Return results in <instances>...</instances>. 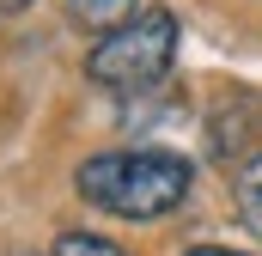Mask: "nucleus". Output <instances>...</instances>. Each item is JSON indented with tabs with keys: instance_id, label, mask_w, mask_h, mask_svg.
Segmentation results:
<instances>
[{
	"instance_id": "7ed1b4c3",
	"label": "nucleus",
	"mask_w": 262,
	"mask_h": 256,
	"mask_svg": "<svg viewBox=\"0 0 262 256\" xmlns=\"http://www.w3.org/2000/svg\"><path fill=\"white\" fill-rule=\"evenodd\" d=\"M67 18H73L79 31L110 37V31H122L128 18H140V0H67Z\"/></svg>"
},
{
	"instance_id": "0eeeda50",
	"label": "nucleus",
	"mask_w": 262,
	"mask_h": 256,
	"mask_svg": "<svg viewBox=\"0 0 262 256\" xmlns=\"http://www.w3.org/2000/svg\"><path fill=\"white\" fill-rule=\"evenodd\" d=\"M18 6H31V0H0V12H18Z\"/></svg>"
},
{
	"instance_id": "20e7f679",
	"label": "nucleus",
	"mask_w": 262,
	"mask_h": 256,
	"mask_svg": "<svg viewBox=\"0 0 262 256\" xmlns=\"http://www.w3.org/2000/svg\"><path fill=\"white\" fill-rule=\"evenodd\" d=\"M232 195H238L244 226H250V232H262V153H250V159L232 171Z\"/></svg>"
},
{
	"instance_id": "f03ea898",
	"label": "nucleus",
	"mask_w": 262,
	"mask_h": 256,
	"mask_svg": "<svg viewBox=\"0 0 262 256\" xmlns=\"http://www.w3.org/2000/svg\"><path fill=\"white\" fill-rule=\"evenodd\" d=\"M171 67H177V18L165 6H152V12L128 18L122 31L92 43L85 79H98L110 92H152L171 79Z\"/></svg>"
},
{
	"instance_id": "423d86ee",
	"label": "nucleus",
	"mask_w": 262,
	"mask_h": 256,
	"mask_svg": "<svg viewBox=\"0 0 262 256\" xmlns=\"http://www.w3.org/2000/svg\"><path fill=\"white\" fill-rule=\"evenodd\" d=\"M183 256H238V250H213V244H201V250H183Z\"/></svg>"
},
{
	"instance_id": "39448f33",
	"label": "nucleus",
	"mask_w": 262,
	"mask_h": 256,
	"mask_svg": "<svg viewBox=\"0 0 262 256\" xmlns=\"http://www.w3.org/2000/svg\"><path fill=\"white\" fill-rule=\"evenodd\" d=\"M49 256H128V250L110 244V238H98V232H61Z\"/></svg>"
},
{
	"instance_id": "f257e3e1",
	"label": "nucleus",
	"mask_w": 262,
	"mask_h": 256,
	"mask_svg": "<svg viewBox=\"0 0 262 256\" xmlns=\"http://www.w3.org/2000/svg\"><path fill=\"white\" fill-rule=\"evenodd\" d=\"M189 183H195V165L183 153H165V146L92 153L73 171V189L98 214H116V220H165L171 207H183Z\"/></svg>"
}]
</instances>
